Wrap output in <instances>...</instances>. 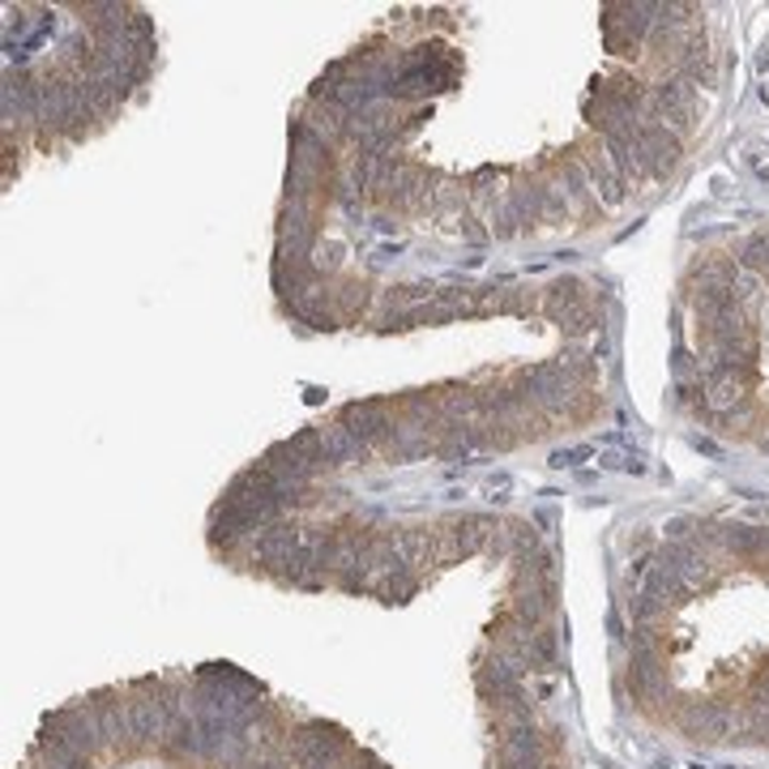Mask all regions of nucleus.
<instances>
[{
	"label": "nucleus",
	"instance_id": "1",
	"mask_svg": "<svg viewBox=\"0 0 769 769\" xmlns=\"http://www.w3.org/2000/svg\"><path fill=\"white\" fill-rule=\"evenodd\" d=\"M573 389L577 384L565 377L560 364H539V368H526L517 372V393L526 407L544 411V415H560L569 402H573Z\"/></svg>",
	"mask_w": 769,
	"mask_h": 769
},
{
	"label": "nucleus",
	"instance_id": "2",
	"mask_svg": "<svg viewBox=\"0 0 769 769\" xmlns=\"http://www.w3.org/2000/svg\"><path fill=\"white\" fill-rule=\"evenodd\" d=\"M343 428H351V436H359L368 449H389L398 436H402V423L398 415L384 407L381 398H364V402H347L343 415H338Z\"/></svg>",
	"mask_w": 769,
	"mask_h": 769
},
{
	"label": "nucleus",
	"instance_id": "3",
	"mask_svg": "<svg viewBox=\"0 0 769 769\" xmlns=\"http://www.w3.org/2000/svg\"><path fill=\"white\" fill-rule=\"evenodd\" d=\"M638 162L645 176H672L675 162H680V137H675L672 128H663L659 120H641L638 128Z\"/></svg>",
	"mask_w": 769,
	"mask_h": 769
},
{
	"label": "nucleus",
	"instance_id": "4",
	"mask_svg": "<svg viewBox=\"0 0 769 769\" xmlns=\"http://www.w3.org/2000/svg\"><path fill=\"white\" fill-rule=\"evenodd\" d=\"M680 727L693 739H723L731 731V714L714 702H688L680 714Z\"/></svg>",
	"mask_w": 769,
	"mask_h": 769
},
{
	"label": "nucleus",
	"instance_id": "5",
	"mask_svg": "<svg viewBox=\"0 0 769 769\" xmlns=\"http://www.w3.org/2000/svg\"><path fill=\"white\" fill-rule=\"evenodd\" d=\"M320 441H325V453H329L334 466H347V462H364L368 457V445L359 436H351V428H343V423H325L320 428Z\"/></svg>",
	"mask_w": 769,
	"mask_h": 769
},
{
	"label": "nucleus",
	"instance_id": "6",
	"mask_svg": "<svg viewBox=\"0 0 769 769\" xmlns=\"http://www.w3.org/2000/svg\"><path fill=\"white\" fill-rule=\"evenodd\" d=\"M586 176H590V185H594V192H599V197H603L608 206H615V201L624 197V176H620V171L611 167L603 150L586 159Z\"/></svg>",
	"mask_w": 769,
	"mask_h": 769
},
{
	"label": "nucleus",
	"instance_id": "7",
	"mask_svg": "<svg viewBox=\"0 0 769 769\" xmlns=\"http://www.w3.org/2000/svg\"><path fill=\"white\" fill-rule=\"evenodd\" d=\"M560 192L569 197V206H586L590 201V176L577 159L560 162Z\"/></svg>",
	"mask_w": 769,
	"mask_h": 769
},
{
	"label": "nucleus",
	"instance_id": "8",
	"mask_svg": "<svg viewBox=\"0 0 769 769\" xmlns=\"http://www.w3.org/2000/svg\"><path fill=\"white\" fill-rule=\"evenodd\" d=\"M539 192V223H565L569 219V197L560 192V185H535Z\"/></svg>",
	"mask_w": 769,
	"mask_h": 769
},
{
	"label": "nucleus",
	"instance_id": "9",
	"mask_svg": "<svg viewBox=\"0 0 769 769\" xmlns=\"http://www.w3.org/2000/svg\"><path fill=\"white\" fill-rule=\"evenodd\" d=\"M736 265L739 270H748V274H769V231L752 235V240H744Z\"/></svg>",
	"mask_w": 769,
	"mask_h": 769
},
{
	"label": "nucleus",
	"instance_id": "10",
	"mask_svg": "<svg viewBox=\"0 0 769 769\" xmlns=\"http://www.w3.org/2000/svg\"><path fill=\"white\" fill-rule=\"evenodd\" d=\"M590 453H594V449H590V445L556 449V453H551V466H577V462H581V457H590Z\"/></svg>",
	"mask_w": 769,
	"mask_h": 769
}]
</instances>
